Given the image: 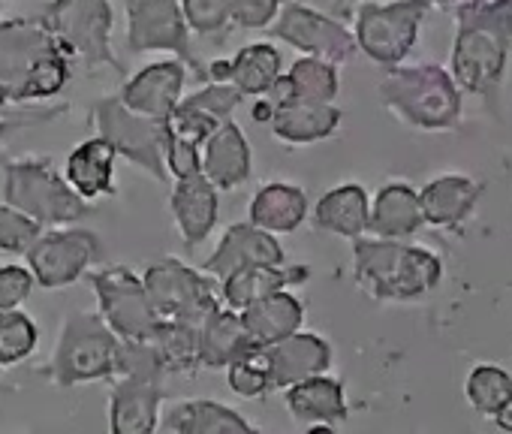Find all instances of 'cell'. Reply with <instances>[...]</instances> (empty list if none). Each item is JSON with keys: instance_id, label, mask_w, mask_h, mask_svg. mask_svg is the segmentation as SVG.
Returning a JSON list of instances; mask_svg holds the SVG:
<instances>
[{"instance_id": "cell-1", "label": "cell", "mask_w": 512, "mask_h": 434, "mask_svg": "<svg viewBox=\"0 0 512 434\" xmlns=\"http://www.w3.org/2000/svg\"><path fill=\"white\" fill-rule=\"evenodd\" d=\"M458 28L449 73L461 94L479 97L491 115L500 109V88L512 55V0H482L452 10Z\"/></svg>"}, {"instance_id": "cell-2", "label": "cell", "mask_w": 512, "mask_h": 434, "mask_svg": "<svg viewBox=\"0 0 512 434\" xmlns=\"http://www.w3.org/2000/svg\"><path fill=\"white\" fill-rule=\"evenodd\" d=\"M70 79V58L43 19H0V106L52 100Z\"/></svg>"}, {"instance_id": "cell-3", "label": "cell", "mask_w": 512, "mask_h": 434, "mask_svg": "<svg viewBox=\"0 0 512 434\" xmlns=\"http://www.w3.org/2000/svg\"><path fill=\"white\" fill-rule=\"evenodd\" d=\"M353 278L374 302H416L443 281V260L407 239H353Z\"/></svg>"}, {"instance_id": "cell-4", "label": "cell", "mask_w": 512, "mask_h": 434, "mask_svg": "<svg viewBox=\"0 0 512 434\" xmlns=\"http://www.w3.org/2000/svg\"><path fill=\"white\" fill-rule=\"evenodd\" d=\"M377 94L380 103L413 130L446 133L461 124L464 94L440 64H395L380 79Z\"/></svg>"}, {"instance_id": "cell-5", "label": "cell", "mask_w": 512, "mask_h": 434, "mask_svg": "<svg viewBox=\"0 0 512 434\" xmlns=\"http://www.w3.org/2000/svg\"><path fill=\"white\" fill-rule=\"evenodd\" d=\"M4 202L49 227H70L91 208L70 181L43 157H19L4 166Z\"/></svg>"}, {"instance_id": "cell-6", "label": "cell", "mask_w": 512, "mask_h": 434, "mask_svg": "<svg viewBox=\"0 0 512 434\" xmlns=\"http://www.w3.org/2000/svg\"><path fill=\"white\" fill-rule=\"evenodd\" d=\"M118 350L121 338L109 329V323L100 314L73 311L61 326L49 374L64 389L112 380L118 374Z\"/></svg>"}, {"instance_id": "cell-7", "label": "cell", "mask_w": 512, "mask_h": 434, "mask_svg": "<svg viewBox=\"0 0 512 434\" xmlns=\"http://www.w3.org/2000/svg\"><path fill=\"white\" fill-rule=\"evenodd\" d=\"M43 22L70 61H79L88 70L112 67L121 73V64L112 52L115 13L109 0H52Z\"/></svg>"}, {"instance_id": "cell-8", "label": "cell", "mask_w": 512, "mask_h": 434, "mask_svg": "<svg viewBox=\"0 0 512 434\" xmlns=\"http://www.w3.org/2000/svg\"><path fill=\"white\" fill-rule=\"evenodd\" d=\"M431 13L428 0H362L356 4V49L380 67L404 64L419 40V28Z\"/></svg>"}, {"instance_id": "cell-9", "label": "cell", "mask_w": 512, "mask_h": 434, "mask_svg": "<svg viewBox=\"0 0 512 434\" xmlns=\"http://www.w3.org/2000/svg\"><path fill=\"white\" fill-rule=\"evenodd\" d=\"M142 284L160 320L199 326L220 305V281L202 269L181 263L178 257H163L151 263L142 275Z\"/></svg>"}, {"instance_id": "cell-10", "label": "cell", "mask_w": 512, "mask_h": 434, "mask_svg": "<svg viewBox=\"0 0 512 434\" xmlns=\"http://www.w3.org/2000/svg\"><path fill=\"white\" fill-rule=\"evenodd\" d=\"M94 124L97 136H103L118 157L139 166L157 181H169L166 163H163V145H166V121L136 115L121 103L118 94L100 97L94 106Z\"/></svg>"}, {"instance_id": "cell-11", "label": "cell", "mask_w": 512, "mask_h": 434, "mask_svg": "<svg viewBox=\"0 0 512 434\" xmlns=\"http://www.w3.org/2000/svg\"><path fill=\"white\" fill-rule=\"evenodd\" d=\"M100 236L85 227H49L25 251L28 269L43 290H64L100 260Z\"/></svg>"}, {"instance_id": "cell-12", "label": "cell", "mask_w": 512, "mask_h": 434, "mask_svg": "<svg viewBox=\"0 0 512 434\" xmlns=\"http://www.w3.org/2000/svg\"><path fill=\"white\" fill-rule=\"evenodd\" d=\"M266 31L272 40H281V43L299 49L302 55L323 58L335 67L350 64L359 52L353 31L341 19H332L308 4H299V0L281 4L275 22Z\"/></svg>"}, {"instance_id": "cell-13", "label": "cell", "mask_w": 512, "mask_h": 434, "mask_svg": "<svg viewBox=\"0 0 512 434\" xmlns=\"http://www.w3.org/2000/svg\"><path fill=\"white\" fill-rule=\"evenodd\" d=\"M100 302V317L124 341H148L160 317L154 314L142 278L127 266H106L88 275Z\"/></svg>"}, {"instance_id": "cell-14", "label": "cell", "mask_w": 512, "mask_h": 434, "mask_svg": "<svg viewBox=\"0 0 512 434\" xmlns=\"http://www.w3.org/2000/svg\"><path fill=\"white\" fill-rule=\"evenodd\" d=\"M124 7L130 52H172V58L202 73V64L190 49V28L178 0H124Z\"/></svg>"}, {"instance_id": "cell-15", "label": "cell", "mask_w": 512, "mask_h": 434, "mask_svg": "<svg viewBox=\"0 0 512 434\" xmlns=\"http://www.w3.org/2000/svg\"><path fill=\"white\" fill-rule=\"evenodd\" d=\"M241 100L244 97L238 94V88L232 82H208L205 88H199L187 97L181 94V100L175 103V109L166 118V130L172 136L202 145L223 121L232 118V112L238 109Z\"/></svg>"}, {"instance_id": "cell-16", "label": "cell", "mask_w": 512, "mask_h": 434, "mask_svg": "<svg viewBox=\"0 0 512 434\" xmlns=\"http://www.w3.org/2000/svg\"><path fill=\"white\" fill-rule=\"evenodd\" d=\"M166 401L163 380L118 374L109 392V431L112 434H154Z\"/></svg>"}, {"instance_id": "cell-17", "label": "cell", "mask_w": 512, "mask_h": 434, "mask_svg": "<svg viewBox=\"0 0 512 434\" xmlns=\"http://www.w3.org/2000/svg\"><path fill=\"white\" fill-rule=\"evenodd\" d=\"M284 263H287V254L278 236L266 233L263 227H256L250 221H241L223 233L220 245L202 263V272L223 281L226 275L247 269V266H284Z\"/></svg>"}, {"instance_id": "cell-18", "label": "cell", "mask_w": 512, "mask_h": 434, "mask_svg": "<svg viewBox=\"0 0 512 434\" xmlns=\"http://www.w3.org/2000/svg\"><path fill=\"white\" fill-rule=\"evenodd\" d=\"M184 82H187V64L184 61H178V58L154 61L148 67H142L139 73H133L124 82L118 97L136 115L166 121L184 94Z\"/></svg>"}, {"instance_id": "cell-19", "label": "cell", "mask_w": 512, "mask_h": 434, "mask_svg": "<svg viewBox=\"0 0 512 434\" xmlns=\"http://www.w3.org/2000/svg\"><path fill=\"white\" fill-rule=\"evenodd\" d=\"M269 365L272 389H287L299 380H308L314 374H326L335 362L332 344L317 332H293L272 347L263 350Z\"/></svg>"}, {"instance_id": "cell-20", "label": "cell", "mask_w": 512, "mask_h": 434, "mask_svg": "<svg viewBox=\"0 0 512 434\" xmlns=\"http://www.w3.org/2000/svg\"><path fill=\"white\" fill-rule=\"evenodd\" d=\"M284 401L290 416L311 431H332L344 425L350 416L344 383L338 377H329V371L287 386Z\"/></svg>"}, {"instance_id": "cell-21", "label": "cell", "mask_w": 512, "mask_h": 434, "mask_svg": "<svg viewBox=\"0 0 512 434\" xmlns=\"http://www.w3.org/2000/svg\"><path fill=\"white\" fill-rule=\"evenodd\" d=\"M169 211L175 217V227L184 239L187 248L202 245L220 217V190L202 175H187V178H175L172 196H169Z\"/></svg>"}, {"instance_id": "cell-22", "label": "cell", "mask_w": 512, "mask_h": 434, "mask_svg": "<svg viewBox=\"0 0 512 434\" xmlns=\"http://www.w3.org/2000/svg\"><path fill=\"white\" fill-rule=\"evenodd\" d=\"M479 199H482V184L473 181L470 175L461 172L437 175L419 190L422 221L425 227L434 230H458L461 224L470 221Z\"/></svg>"}, {"instance_id": "cell-23", "label": "cell", "mask_w": 512, "mask_h": 434, "mask_svg": "<svg viewBox=\"0 0 512 434\" xmlns=\"http://www.w3.org/2000/svg\"><path fill=\"white\" fill-rule=\"evenodd\" d=\"M253 172L250 142L241 127L229 118L202 142V175L220 190L229 193L241 187Z\"/></svg>"}, {"instance_id": "cell-24", "label": "cell", "mask_w": 512, "mask_h": 434, "mask_svg": "<svg viewBox=\"0 0 512 434\" xmlns=\"http://www.w3.org/2000/svg\"><path fill=\"white\" fill-rule=\"evenodd\" d=\"M157 431L172 434H250L256 425L235 407L211 398H184L160 410Z\"/></svg>"}, {"instance_id": "cell-25", "label": "cell", "mask_w": 512, "mask_h": 434, "mask_svg": "<svg viewBox=\"0 0 512 434\" xmlns=\"http://www.w3.org/2000/svg\"><path fill=\"white\" fill-rule=\"evenodd\" d=\"M425 227L419 190L407 181L383 184L368 205V236L377 239H413Z\"/></svg>"}, {"instance_id": "cell-26", "label": "cell", "mask_w": 512, "mask_h": 434, "mask_svg": "<svg viewBox=\"0 0 512 434\" xmlns=\"http://www.w3.org/2000/svg\"><path fill=\"white\" fill-rule=\"evenodd\" d=\"M311 214L308 193L299 184L287 181H269L253 193L247 205V221L263 227L272 236H290L296 233Z\"/></svg>"}, {"instance_id": "cell-27", "label": "cell", "mask_w": 512, "mask_h": 434, "mask_svg": "<svg viewBox=\"0 0 512 434\" xmlns=\"http://www.w3.org/2000/svg\"><path fill=\"white\" fill-rule=\"evenodd\" d=\"M238 317H241V326H244L247 338L253 341V347L266 350L275 341H281V338H287L305 326V305L287 287V290H278L260 302L241 308Z\"/></svg>"}, {"instance_id": "cell-28", "label": "cell", "mask_w": 512, "mask_h": 434, "mask_svg": "<svg viewBox=\"0 0 512 434\" xmlns=\"http://www.w3.org/2000/svg\"><path fill=\"white\" fill-rule=\"evenodd\" d=\"M341 91V76L338 67L323 61V58H299L287 73L275 79L269 88V100L275 106H290V103H335Z\"/></svg>"}, {"instance_id": "cell-29", "label": "cell", "mask_w": 512, "mask_h": 434, "mask_svg": "<svg viewBox=\"0 0 512 434\" xmlns=\"http://www.w3.org/2000/svg\"><path fill=\"white\" fill-rule=\"evenodd\" d=\"M368 205H371V196L362 184H356V181L335 184L317 199L311 224L320 233L341 236V239L353 242L368 233Z\"/></svg>"}, {"instance_id": "cell-30", "label": "cell", "mask_w": 512, "mask_h": 434, "mask_svg": "<svg viewBox=\"0 0 512 434\" xmlns=\"http://www.w3.org/2000/svg\"><path fill=\"white\" fill-rule=\"evenodd\" d=\"M115 160V148L103 136H91L67 154L64 178L85 202L115 196Z\"/></svg>"}, {"instance_id": "cell-31", "label": "cell", "mask_w": 512, "mask_h": 434, "mask_svg": "<svg viewBox=\"0 0 512 434\" xmlns=\"http://www.w3.org/2000/svg\"><path fill=\"white\" fill-rule=\"evenodd\" d=\"M253 350H260V347H253V341L247 338L235 308L217 305L199 323V368L223 371L229 362H235Z\"/></svg>"}, {"instance_id": "cell-32", "label": "cell", "mask_w": 512, "mask_h": 434, "mask_svg": "<svg viewBox=\"0 0 512 434\" xmlns=\"http://www.w3.org/2000/svg\"><path fill=\"white\" fill-rule=\"evenodd\" d=\"M341 109L335 103H290L275 106V115L269 121L272 136L287 145H314L326 142L341 130Z\"/></svg>"}, {"instance_id": "cell-33", "label": "cell", "mask_w": 512, "mask_h": 434, "mask_svg": "<svg viewBox=\"0 0 512 434\" xmlns=\"http://www.w3.org/2000/svg\"><path fill=\"white\" fill-rule=\"evenodd\" d=\"M302 281H308L305 266H247L220 281V299L223 305L241 311L253 302H260L278 290L296 287Z\"/></svg>"}, {"instance_id": "cell-34", "label": "cell", "mask_w": 512, "mask_h": 434, "mask_svg": "<svg viewBox=\"0 0 512 434\" xmlns=\"http://www.w3.org/2000/svg\"><path fill=\"white\" fill-rule=\"evenodd\" d=\"M232 61V85L241 97H263L275 85V79L284 73L281 52L272 43H250L241 52H235Z\"/></svg>"}, {"instance_id": "cell-35", "label": "cell", "mask_w": 512, "mask_h": 434, "mask_svg": "<svg viewBox=\"0 0 512 434\" xmlns=\"http://www.w3.org/2000/svg\"><path fill=\"white\" fill-rule=\"evenodd\" d=\"M148 341H151L166 377L199 371V326L178 323V320H160Z\"/></svg>"}, {"instance_id": "cell-36", "label": "cell", "mask_w": 512, "mask_h": 434, "mask_svg": "<svg viewBox=\"0 0 512 434\" xmlns=\"http://www.w3.org/2000/svg\"><path fill=\"white\" fill-rule=\"evenodd\" d=\"M464 395L476 413L494 416L512 398V374L500 365L482 362V365L470 368V374L464 380Z\"/></svg>"}, {"instance_id": "cell-37", "label": "cell", "mask_w": 512, "mask_h": 434, "mask_svg": "<svg viewBox=\"0 0 512 434\" xmlns=\"http://www.w3.org/2000/svg\"><path fill=\"white\" fill-rule=\"evenodd\" d=\"M40 347V326L22 308L0 311V368L31 359Z\"/></svg>"}, {"instance_id": "cell-38", "label": "cell", "mask_w": 512, "mask_h": 434, "mask_svg": "<svg viewBox=\"0 0 512 434\" xmlns=\"http://www.w3.org/2000/svg\"><path fill=\"white\" fill-rule=\"evenodd\" d=\"M223 371H226L229 389H232L238 398L253 401V398H263V395L275 392V389H272V380H269V365H266L263 350H253V353H247V356L229 362Z\"/></svg>"}, {"instance_id": "cell-39", "label": "cell", "mask_w": 512, "mask_h": 434, "mask_svg": "<svg viewBox=\"0 0 512 434\" xmlns=\"http://www.w3.org/2000/svg\"><path fill=\"white\" fill-rule=\"evenodd\" d=\"M184 22L199 37H217L232 25L229 0H178Z\"/></svg>"}, {"instance_id": "cell-40", "label": "cell", "mask_w": 512, "mask_h": 434, "mask_svg": "<svg viewBox=\"0 0 512 434\" xmlns=\"http://www.w3.org/2000/svg\"><path fill=\"white\" fill-rule=\"evenodd\" d=\"M40 233H43V227L34 221V217L13 208L10 202H0V251L25 254Z\"/></svg>"}, {"instance_id": "cell-41", "label": "cell", "mask_w": 512, "mask_h": 434, "mask_svg": "<svg viewBox=\"0 0 512 434\" xmlns=\"http://www.w3.org/2000/svg\"><path fill=\"white\" fill-rule=\"evenodd\" d=\"M163 163H166V175L169 178H187L202 172V145L172 136L166 133V145H163Z\"/></svg>"}, {"instance_id": "cell-42", "label": "cell", "mask_w": 512, "mask_h": 434, "mask_svg": "<svg viewBox=\"0 0 512 434\" xmlns=\"http://www.w3.org/2000/svg\"><path fill=\"white\" fill-rule=\"evenodd\" d=\"M34 290L37 281L28 266H0V311L22 308Z\"/></svg>"}, {"instance_id": "cell-43", "label": "cell", "mask_w": 512, "mask_h": 434, "mask_svg": "<svg viewBox=\"0 0 512 434\" xmlns=\"http://www.w3.org/2000/svg\"><path fill=\"white\" fill-rule=\"evenodd\" d=\"M232 10V25L244 31H263L275 22L281 0H229Z\"/></svg>"}, {"instance_id": "cell-44", "label": "cell", "mask_w": 512, "mask_h": 434, "mask_svg": "<svg viewBox=\"0 0 512 434\" xmlns=\"http://www.w3.org/2000/svg\"><path fill=\"white\" fill-rule=\"evenodd\" d=\"M202 76H205L208 82H229V79H232V61H229V58L211 61V64L202 70Z\"/></svg>"}, {"instance_id": "cell-45", "label": "cell", "mask_w": 512, "mask_h": 434, "mask_svg": "<svg viewBox=\"0 0 512 434\" xmlns=\"http://www.w3.org/2000/svg\"><path fill=\"white\" fill-rule=\"evenodd\" d=\"M250 115H253V121H260V124H269L272 121V115H275V103L263 94L260 100H256V106L250 109Z\"/></svg>"}, {"instance_id": "cell-46", "label": "cell", "mask_w": 512, "mask_h": 434, "mask_svg": "<svg viewBox=\"0 0 512 434\" xmlns=\"http://www.w3.org/2000/svg\"><path fill=\"white\" fill-rule=\"evenodd\" d=\"M491 419H494V425H497L500 431H512V398H509Z\"/></svg>"}, {"instance_id": "cell-47", "label": "cell", "mask_w": 512, "mask_h": 434, "mask_svg": "<svg viewBox=\"0 0 512 434\" xmlns=\"http://www.w3.org/2000/svg\"><path fill=\"white\" fill-rule=\"evenodd\" d=\"M431 10H458V7H473V4H482V0H428Z\"/></svg>"}, {"instance_id": "cell-48", "label": "cell", "mask_w": 512, "mask_h": 434, "mask_svg": "<svg viewBox=\"0 0 512 434\" xmlns=\"http://www.w3.org/2000/svg\"><path fill=\"white\" fill-rule=\"evenodd\" d=\"M356 4H362V0H335V13L338 16H350Z\"/></svg>"}]
</instances>
